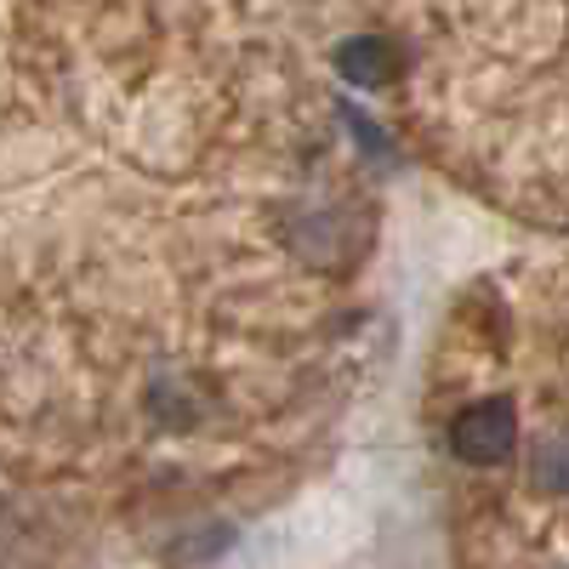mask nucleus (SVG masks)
I'll use <instances>...</instances> for the list:
<instances>
[{"mask_svg": "<svg viewBox=\"0 0 569 569\" xmlns=\"http://www.w3.org/2000/svg\"><path fill=\"white\" fill-rule=\"evenodd\" d=\"M518 445V416H512V399H479L467 405L456 421H450V450L472 467H496L507 461Z\"/></svg>", "mask_w": 569, "mask_h": 569, "instance_id": "nucleus-1", "label": "nucleus"}, {"mask_svg": "<svg viewBox=\"0 0 569 569\" xmlns=\"http://www.w3.org/2000/svg\"><path fill=\"white\" fill-rule=\"evenodd\" d=\"M337 69H342L348 86L376 91V86L399 80V52H393L388 40H376V34H359V40H342L337 46Z\"/></svg>", "mask_w": 569, "mask_h": 569, "instance_id": "nucleus-2", "label": "nucleus"}, {"mask_svg": "<svg viewBox=\"0 0 569 569\" xmlns=\"http://www.w3.org/2000/svg\"><path fill=\"white\" fill-rule=\"evenodd\" d=\"M530 479H536V490H547V496H569V433H558V439H541V445H536V467H530Z\"/></svg>", "mask_w": 569, "mask_h": 569, "instance_id": "nucleus-3", "label": "nucleus"}, {"mask_svg": "<svg viewBox=\"0 0 569 569\" xmlns=\"http://www.w3.org/2000/svg\"><path fill=\"white\" fill-rule=\"evenodd\" d=\"M342 120H348V131H353V137L365 142V154H376V160H382V166L393 160V154H388V142H382V131H376V126H370L365 114H353V109H342Z\"/></svg>", "mask_w": 569, "mask_h": 569, "instance_id": "nucleus-4", "label": "nucleus"}]
</instances>
